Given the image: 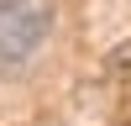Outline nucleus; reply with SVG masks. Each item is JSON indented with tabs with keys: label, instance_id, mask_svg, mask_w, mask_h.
Here are the masks:
<instances>
[{
	"label": "nucleus",
	"instance_id": "nucleus-1",
	"mask_svg": "<svg viewBox=\"0 0 131 126\" xmlns=\"http://www.w3.org/2000/svg\"><path fill=\"white\" fill-rule=\"evenodd\" d=\"M52 0H0V68H16L47 42Z\"/></svg>",
	"mask_w": 131,
	"mask_h": 126
}]
</instances>
